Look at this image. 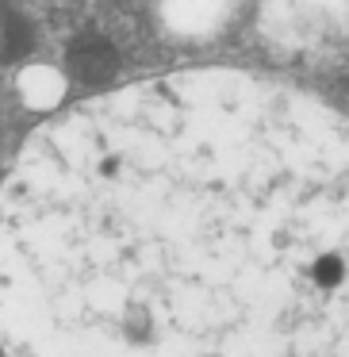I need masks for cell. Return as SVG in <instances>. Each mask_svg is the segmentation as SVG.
<instances>
[{
    "label": "cell",
    "instance_id": "cell-1",
    "mask_svg": "<svg viewBox=\"0 0 349 357\" xmlns=\"http://www.w3.org/2000/svg\"><path fill=\"white\" fill-rule=\"evenodd\" d=\"M4 357H349V119L238 70L104 93L0 185Z\"/></svg>",
    "mask_w": 349,
    "mask_h": 357
}]
</instances>
